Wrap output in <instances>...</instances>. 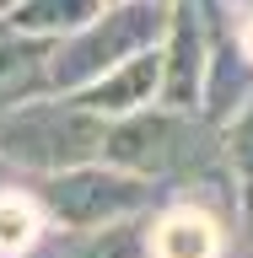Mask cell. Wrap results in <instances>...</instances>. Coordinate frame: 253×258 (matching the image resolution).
Wrapping results in <instances>:
<instances>
[{
  "instance_id": "obj_1",
  "label": "cell",
  "mask_w": 253,
  "mask_h": 258,
  "mask_svg": "<svg viewBox=\"0 0 253 258\" xmlns=\"http://www.w3.org/2000/svg\"><path fill=\"white\" fill-rule=\"evenodd\" d=\"M103 140H108V124L81 102L76 108H22L0 118V156L54 177L65 167H81L92 151H103Z\"/></svg>"
},
{
  "instance_id": "obj_2",
  "label": "cell",
  "mask_w": 253,
  "mask_h": 258,
  "mask_svg": "<svg viewBox=\"0 0 253 258\" xmlns=\"http://www.w3.org/2000/svg\"><path fill=\"white\" fill-rule=\"evenodd\" d=\"M119 167L140 177H173V172H189L199 167L205 156V145L194 140V129L183 118H167V113H140V118H129L124 129H113L108 140H103Z\"/></svg>"
},
{
  "instance_id": "obj_3",
  "label": "cell",
  "mask_w": 253,
  "mask_h": 258,
  "mask_svg": "<svg viewBox=\"0 0 253 258\" xmlns=\"http://www.w3.org/2000/svg\"><path fill=\"white\" fill-rule=\"evenodd\" d=\"M151 199V183L129 172H60L48 183V210L65 226H108L124 210H140Z\"/></svg>"
},
{
  "instance_id": "obj_4",
  "label": "cell",
  "mask_w": 253,
  "mask_h": 258,
  "mask_svg": "<svg viewBox=\"0 0 253 258\" xmlns=\"http://www.w3.org/2000/svg\"><path fill=\"white\" fill-rule=\"evenodd\" d=\"M157 6H124V11H113V32H92V38H81L76 48H65L60 59H48V76L54 81H103L119 64V48L124 43H151L157 38Z\"/></svg>"
},
{
  "instance_id": "obj_5",
  "label": "cell",
  "mask_w": 253,
  "mask_h": 258,
  "mask_svg": "<svg viewBox=\"0 0 253 258\" xmlns=\"http://www.w3.org/2000/svg\"><path fill=\"white\" fill-rule=\"evenodd\" d=\"M157 76H162V54L145 48V54H135L129 64H119V70H108L103 81H92V92L81 97V108L86 113H124V108H135V102L151 97Z\"/></svg>"
},
{
  "instance_id": "obj_6",
  "label": "cell",
  "mask_w": 253,
  "mask_h": 258,
  "mask_svg": "<svg viewBox=\"0 0 253 258\" xmlns=\"http://www.w3.org/2000/svg\"><path fill=\"white\" fill-rule=\"evenodd\" d=\"M48 81V48L38 38H0V108L32 97Z\"/></svg>"
},
{
  "instance_id": "obj_7",
  "label": "cell",
  "mask_w": 253,
  "mask_h": 258,
  "mask_svg": "<svg viewBox=\"0 0 253 258\" xmlns=\"http://www.w3.org/2000/svg\"><path fill=\"white\" fill-rule=\"evenodd\" d=\"M151 258H216L221 253V237H216V226L205 215H194V210H178L167 221L157 226V237L145 242Z\"/></svg>"
},
{
  "instance_id": "obj_8",
  "label": "cell",
  "mask_w": 253,
  "mask_h": 258,
  "mask_svg": "<svg viewBox=\"0 0 253 258\" xmlns=\"http://www.w3.org/2000/svg\"><path fill=\"white\" fill-rule=\"evenodd\" d=\"M145 231L135 221H108V226H92L86 237L70 247V258H145Z\"/></svg>"
},
{
  "instance_id": "obj_9",
  "label": "cell",
  "mask_w": 253,
  "mask_h": 258,
  "mask_svg": "<svg viewBox=\"0 0 253 258\" xmlns=\"http://www.w3.org/2000/svg\"><path fill=\"white\" fill-rule=\"evenodd\" d=\"M97 16V0H27L16 6V27L27 32H60V27H86Z\"/></svg>"
},
{
  "instance_id": "obj_10",
  "label": "cell",
  "mask_w": 253,
  "mask_h": 258,
  "mask_svg": "<svg viewBox=\"0 0 253 258\" xmlns=\"http://www.w3.org/2000/svg\"><path fill=\"white\" fill-rule=\"evenodd\" d=\"M194 76H199V38H194L189 16H178L173 64H167V102H194Z\"/></svg>"
},
{
  "instance_id": "obj_11",
  "label": "cell",
  "mask_w": 253,
  "mask_h": 258,
  "mask_svg": "<svg viewBox=\"0 0 253 258\" xmlns=\"http://www.w3.org/2000/svg\"><path fill=\"white\" fill-rule=\"evenodd\" d=\"M38 221H32V210L16 199V194H0V253H16V247H27Z\"/></svg>"
},
{
  "instance_id": "obj_12",
  "label": "cell",
  "mask_w": 253,
  "mask_h": 258,
  "mask_svg": "<svg viewBox=\"0 0 253 258\" xmlns=\"http://www.w3.org/2000/svg\"><path fill=\"white\" fill-rule=\"evenodd\" d=\"M232 161H237V172L248 177V188H253V108L232 124Z\"/></svg>"
},
{
  "instance_id": "obj_13",
  "label": "cell",
  "mask_w": 253,
  "mask_h": 258,
  "mask_svg": "<svg viewBox=\"0 0 253 258\" xmlns=\"http://www.w3.org/2000/svg\"><path fill=\"white\" fill-rule=\"evenodd\" d=\"M242 43H248V54H253V16H248V27H242Z\"/></svg>"
},
{
  "instance_id": "obj_14",
  "label": "cell",
  "mask_w": 253,
  "mask_h": 258,
  "mask_svg": "<svg viewBox=\"0 0 253 258\" xmlns=\"http://www.w3.org/2000/svg\"><path fill=\"white\" fill-rule=\"evenodd\" d=\"M0 6H11V0H0Z\"/></svg>"
}]
</instances>
